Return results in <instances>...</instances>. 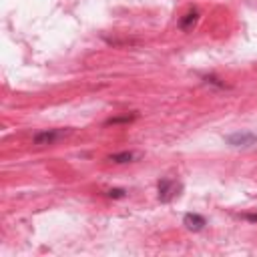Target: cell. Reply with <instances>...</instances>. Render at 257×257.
I'll return each instance as SVG.
<instances>
[{
  "label": "cell",
  "mask_w": 257,
  "mask_h": 257,
  "mask_svg": "<svg viewBox=\"0 0 257 257\" xmlns=\"http://www.w3.org/2000/svg\"><path fill=\"white\" fill-rule=\"evenodd\" d=\"M183 193V183L171 177H163L157 181V197L161 203H171Z\"/></svg>",
  "instance_id": "6da1fadb"
},
{
  "label": "cell",
  "mask_w": 257,
  "mask_h": 257,
  "mask_svg": "<svg viewBox=\"0 0 257 257\" xmlns=\"http://www.w3.org/2000/svg\"><path fill=\"white\" fill-rule=\"evenodd\" d=\"M70 131H64V128H46V131H38L34 133L32 137V145L36 147H46V145H54L58 143L62 137H66Z\"/></svg>",
  "instance_id": "7a4b0ae2"
},
{
  "label": "cell",
  "mask_w": 257,
  "mask_h": 257,
  "mask_svg": "<svg viewBox=\"0 0 257 257\" xmlns=\"http://www.w3.org/2000/svg\"><path fill=\"white\" fill-rule=\"evenodd\" d=\"M225 143H227L229 147L249 149V147L257 145V135H255V133H249V131H239V133L227 135V137H225Z\"/></svg>",
  "instance_id": "3957f363"
},
{
  "label": "cell",
  "mask_w": 257,
  "mask_h": 257,
  "mask_svg": "<svg viewBox=\"0 0 257 257\" xmlns=\"http://www.w3.org/2000/svg\"><path fill=\"white\" fill-rule=\"evenodd\" d=\"M183 225L189 229V231H203L205 229V225H207V219L203 217V215H199V213H187L185 217H183Z\"/></svg>",
  "instance_id": "277c9868"
},
{
  "label": "cell",
  "mask_w": 257,
  "mask_h": 257,
  "mask_svg": "<svg viewBox=\"0 0 257 257\" xmlns=\"http://www.w3.org/2000/svg\"><path fill=\"white\" fill-rule=\"evenodd\" d=\"M197 22H199V10H197V8H191L187 14H183V16L179 18V28L185 30V32H189V30L195 28Z\"/></svg>",
  "instance_id": "5b68a950"
},
{
  "label": "cell",
  "mask_w": 257,
  "mask_h": 257,
  "mask_svg": "<svg viewBox=\"0 0 257 257\" xmlns=\"http://www.w3.org/2000/svg\"><path fill=\"white\" fill-rule=\"evenodd\" d=\"M135 159H137V153H133V151H120V153H112V155H108L106 161L116 163V165H122V163H133Z\"/></svg>",
  "instance_id": "8992f818"
},
{
  "label": "cell",
  "mask_w": 257,
  "mask_h": 257,
  "mask_svg": "<svg viewBox=\"0 0 257 257\" xmlns=\"http://www.w3.org/2000/svg\"><path fill=\"white\" fill-rule=\"evenodd\" d=\"M137 116H139L137 112H133V114H122V116H110V118L104 120V124H106V126H110V124H128V122H133Z\"/></svg>",
  "instance_id": "52a82bcc"
},
{
  "label": "cell",
  "mask_w": 257,
  "mask_h": 257,
  "mask_svg": "<svg viewBox=\"0 0 257 257\" xmlns=\"http://www.w3.org/2000/svg\"><path fill=\"white\" fill-rule=\"evenodd\" d=\"M203 82H205V84H211V86H217V88H221V90H223V88H229V84H225V82H223L221 78H217L215 74H205V76H203Z\"/></svg>",
  "instance_id": "ba28073f"
},
{
  "label": "cell",
  "mask_w": 257,
  "mask_h": 257,
  "mask_svg": "<svg viewBox=\"0 0 257 257\" xmlns=\"http://www.w3.org/2000/svg\"><path fill=\"white\" fill-rule=\"evenodd\" d=\"M106 197H110V199H124L126 191L124 189H110V191H106Z\"/></svg>",
  "instance_id": "9c48e42d"
},
{
  "label": "cell",
  "mask_w": 257,
  "mask_h": 257,
  "mask_svg": "<svg viewBox=\"0 0 257 257\" xmlns=\"http://www.w3.org/2000/svg\"><path fill=\"white\" fill-rule=\"evenodd\" d=\"M243 219H247L251 223H257V213H243Z\"/></svg>",
  "instance_id": "30bf717a"
}]
</instances>
